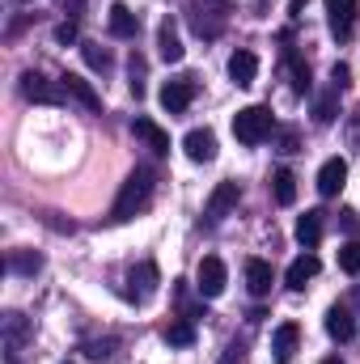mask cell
Instances as JSON below:
<instances>
[{
  "instance_id": "cell-1",
  "label": "cell",
  "mask_w": 360,
  "mask_h": 364,
  "mask_svg": "<svg viewBox=\"0 0 360 364\" xmlns=\"http://www.w3.org/2000/svg\"><path fill=\"white\" fill-rule=\"evenodd\" d=\"M153 186H157V174L149 170V166H140V170H132L127 182H123V191H119V199H115V208H110V220H132V216H140L149 203H153Z\"/></svg>"
},
{
  "instance_id": "cell-2",
  "label": "cell",
  "mask_w": 360,
  "mask_h": 364,
  "mask_svg": "<svg viewBox=\"0 0 360 364\" xmlns=\"http://www.w3.org/2000/svg\"><path fill=\"white\" fill-rule=\"evenodd\" d=\"M271 127H275V119H271L268 106H246V110L233 114V136L242 144H263L271 136Z\"/></svg>"
},
{
  "instance_id": "cell-3",
  "label": "cell",
  "mask_w": 360,
  "mask_h": 364,
  "mask_svg": "<svg viewBox=\"0 0 360 364\" xmlns=\"http://www.w3.org/2000/svg\"><path fill=\"white\" fill-rule=\"evenodd\" d=\"M21 97H26V102L55 106V102H60V97H68V93H64V85H51L43 73H34V68H30V73H21Z\"/></svg>"
},
{
  "instance_id": "cell-4",
  "label": "cell",
  "mask_w": 360,
  "mask_h": 364,
  "mask_svg": "<svg viewBox=\"0 0 360 364\" xmlns=\"http://www.w3.org/2000/svg\"><path fill=\"white\" fill-rule=\"evenodd\" d=\"M195 279H199V284H195V288H199V296H208V301H212V296H221V292H225L229 272H225V263H221L216 255H208V259L199 263V275H195Z\"/></svg>"
},
{
  "instance_id": "cell-5",
  "label": "cell",
  "mask_w": 360,
  "mask_h": 364,
  "mask_svg": "<svg viewBox=\"0 0 360 364\" xmlns=\"http://www.w3.org/2000/svg\"><path fill=\"white\" fill-rule=\"evenodd\" d=\"M327 4V21L335 38H352L356 30V0H322Z\"/></svg>"
},
{
  "instance_id": "cell-6",
  "label": "cell",
  "mask_w": 360,
  "mask_h": 364,
  "mask_svg": "<svg viewBox=\"0 0 360 364\" xmlns=\"http://www.w3.org/2000/svg\"><path fill=\"white\" fill-rule=\"evenodd\" d=\"M238 199H242L238 182H216V191L208 195V208H203V216H208V220H225V216L238 208Z\"/></svg>"
},
{
  "instance_id": "cell-7",
  "label": "cell",
  "mask_w": 360,
  "mask_h": 364,
  "mask_svg": "<svg viewBox=\"0 0 360 364\" xmlns=\"http://www.w3.org/2000/svg\"><path fill=\"white\" fill-rule=\"evenodd\" d=\"M191 97H195V77H179V81H166L162 85V106L170 114H182L191 106Z\"/></svg>"
},
{
  "instance_id": "cell-8",
  "label": "cell",
  "mask_w": 360,
  "mask_h": 364,
  "mask_svg": "<svg viewBox=\"0 0 360 364\" xmlns=\"http://www.w3.org/2000/svg\"><path fill=\"white\" fill-rule=\"evenodd\" d=\"M132 132H136V140H144L157 157H166V153H170V132H166V127H157L153 119L136 114V119H132Z\"/></svg>"
},
{
  "instance_id": "cell-9",
  "label": "cell",
  "mask_w": 360,
  "mask_h": 364,
  "mask_svg": "<svg viewBox=\"0 0 360 364\" xmlns=\"http://www.w3.org/2000/svg\"><path fill=\"white\" fill-rule=\"evenodd\" d=\"M182 153H186L191 161H199V166H203V161H212V157H216V136H212L208 127H195V132H186V136H182Z\"/></svg>"
},
{
  "instance_id": "cell-10",
  "label": "cell",
  "mask_w": 360,
  "mask_h": 364,
  "mask_svg": "<svg viewBox=\"0 0 360 364\" xmlns=\"http://www.w3.org/2000/svg\"><path fill=\"white\" fill-rule=\"evenodd\" d=\"M344 182H348V161H344V157H331V161L318 170V195H322V199H335V195L344 191Z\"/></svg>"
},
{
  "instance_id": "cell-11",
  "label": "cell",
  "mask_w": 360,
  "mask_h": 364,
  "mask_svg": "<svg viewBox=\"0 0 360 364\" xmlns=\"http://www.w3.org/2000/svg\"><path fill=\"white\" fill-rule=\"evenodd\" d=\"M60 85H64V93H68L73 102H81L85 110H102V93L93 90L81 73H64V77H60Z\"/></svg>"
},
{
  "instance_id": "cell-12",
  "label": "cell",
  "mask_w": 360,
  "mask_h": 364,
  "mask_svg": "<svg viewBox=\"0 0 360 364\" xmlns=\"http://www.w3.org/2000/svg\"><path fill=\"white\" fill-rule=\"evenodd\" d=\"M297 343H301L297 322H280V326H275V335H271V356H275V364L292 360V356H297Z\"/></svg>"
},
{
  "instance_id": "cell-13",
  "label": "cell",
  "mask_w": 360,
  "mask_h": 364,
  "mask_svg": "<svg viewBox=\"0 0 360 364\" xmlns=\"http://www.w3.org/2000/svg\"><path fill=\"white\" fill-rule=\"evenodd\" d=\"M322 272V263H318V255H301V259H292L288 263V272H284V284L292 288V292H301L314 275Z\"/></svg>"
},
{
  "instance_id": "cell-14",
  "label": "cell",
  "mask_w": 360,
  "mask_h": 364,
  "mask_svg": "<svg viewBox=\"0 0 360 364\" xmlns=\"http://www.w3.org/2000/svg\"><path fill=\"white\" fill-rule=\"evenodd\" d=\"M255 77H259V60H255V51H233L229 55V81L233 85H255Z\"/></svg>"
},
{
  "instance_id": "cell-15",
  "label": "cell",
  "mask_w": 360,
  "mask_h": 364,
  "mask_svg": "<svg viewBox=\"0 0 360 364\" xmlns=\"http://www.w3.org/2000/svg\"><path fill=\"white\" fill-rule=\"evenodd\" d=\"M327 335H331V339H339V343L356 339V318H352V309L331 305V309H327Z\"/></svg>"
},
{
  "instance_id": "cell-16",
  "label": "cell",
  "mask_w": 360,
  "mask_h": 364,
  "mask_svg": "<svg viewBox=\"0 0 360 364\" xmlns=\"http://www.w3.org/2000/svg\"><path fill=\"white\" fill-rule=\"evenodd\" d=\"M157 55L166 60V64H182V38L174 34V21H162V30H157Z\"/></svg>"
},
{
  "instance_id": "cell-17",
  "label": "cell",
  "mask_w": 360,
  "mask_h": 364,
  "mask_svg": "<svg viewBox=\"0 0 360 364\" xmlns=\"http://www.w3.org/2000/svg\"><path fill=\"white\" fill-rule=\"evenodd\" d=\"M110 34L115 38H136V30H140V21H136V13L127 9V4H110Z\"/></svg>"
},
{
  "instance_id": "cell-18",
  "label": "cell",
  "mask_w": 360,
  "mask_h": 364,
  "mask_svg": "<svg viewBox=\"0 0 360 364\" xmlns=\"http://www.w3.org/2000/svg\"><path fill=\"white\" fill-rule=\"evenodd\" d=\"M157 263H140V267H132V275H127V284H132V292L144 301V296H153L157 292Z\"/></svg>"
},
{
  "instance_id": "cell-19",
  "label": "cell",
  "mask_w": 360,
  "mask_h": 364,
  "mask_svg": "<svg viewBox=\"0 0 360 364\" xmlns=\"http://www.w3.org/2000/svg\"><path fill=\"white\" fill-rule=\"evenodd\" d=\"M271 263H263V259H250L246 263V288H250V296H268L271 292Z\"/></svg>"
},
{
  "instance_id": "cell-20",
  "label": "cell",
  "mask_w": 360,
  "mask_h": 364,
  "mask_svg": "<svg viewBox=\"0 0 360 364\" xmlns=\"http://www.w3.org/2000/svg\"><path fill=\"white\" fill-rule=\"evenodd\" d=\"M297 242H301L305 250H314V246L322 242V212H305V216L297 220Z\"/></svg>"
},
{
  "instance_id": "cell-21",
  "label": "cell",
  "mask_w": 360,
  "mask_h": 364,
  "mask_svg": "<svg viewBox=\"0 0 360 364\" xmlns=\"http://www.w3.org/2000/svg\"><path fill=\"white\" fill-rule=\"evenodd\" d=\"M271 195H275L280 208H288V203L297 199V174H292V170H275V174H271Z\"/></svg>"
},
{
  "instance_id": "cell-22",
  "label": "cell",
  "mask_w": 360,
  "mask_h": 364,
  "mask_svg": "<svg viewBox=\"0 0 360 364\" xmlns=\"http://www.w3.org/2000/svg\"><path fill=\"white\" fill-rule=\"evenodd\" d=\"M162 339H166L170 348H191V343H195V318H179V322H170V326L162 331Z\"/></svg>"
},
{
  "instance_id": "cell-23",
  "label": "cell",
  "mask_w": 360,
  "mask_h": 364,
  "mask_svg": "<svg viewBox=\"0 0 360 364\" xmlns=\"http://www.w3.org/2000/svg\"><path fill=\"white\" fill-rule=\"evenodd\" d=\"M335 114H339V90H331V93H322L318 102H314V119L327 127V123H335Z\"/></svg>"
},
{
  "instance_id": "cell-24",
  "label": "cell",
  "mask_w": 360,
  "mask_h": 364,
  "mask_svg": "<svg viewBox=\"0 0 360 364\" xmlns=\"http://www.w3.org/2000/svg\"><path fill=\"white\" fill-rule=\"evenodd\" d=\"M9 267L17 275H34L43 267V255H34V250H13V255H9Z\"/></svg>"
},
{
  "instance_id": "cell-25",
  "label": "cell",
  "mask_w": 360,
  "mask_h": 364,
  "mask_svg": "<svg viewBox=\"0 0 360 364\" xmlns=\"http://www.w3.org/2000/svg\"><path fill=\"white\" fill-rule=\"evenodd\" d=\"M4 339H9V352H17L26 343V318L21 314H4Z\"/></svg>"
},
{
  "instance_id": "cell-26",
  "label": "cell",
  "mask_w": 360,
  "mask_h": 364,
  "mask_svg": "<svg viewBox=\"0 0 360 364\" xmlns=\"http://www.w3.org/2000/svg\"><path fill=\"white\" fill-rule=\"evenodd\" d=\"M288 68H292V93H309V64H301L297 55H288Z\"/></svg>"
},
{
  "instance_id": "cell-27",
  "label": "cell",
  "mask_w": 360,
  "mask_h": 364,
  "mask_svg": "<svg viewBox=\"0 0 360 364\" xmlns=\"http://www.w3.org/2000/svg\"><path fill=\"white\" fill-rule=\"evenodd\" d=\"M339 267H344L348 275H360V242L339 246Z\"/></svg>"
},
{
  "instance_id": "cell-28",
  "label": "cell",
  "mask_w": 360,
  "mask_h": 364,
  "mask_svg": "<svg viewBox=\"0 0 360 364\" xmlns=\"http://www.w3.org/2000/svg\"><path fill=\"white\" fill-rule=\"evenodd\" d=\"M81 55H85V64H90V68H102V73L110 68V51H106V47H97V43H85V47H81Z\"/></svg>"
},
{
  "instance_id": "cell-29",
  "label": "cell",
  "mask_w": 360,
  "mask_h": 364,
  "mask_svg": "<svg viewBox=\"0 0 360 364\" xmlns=\"http://www.w3.org/2000/svg\"><path fill=\"white\" fill-rule=\"evenodd\" d=\"M81 352L90 360H110L115 356V339H97V343H81Z\"/></svg>"
},
{
  "instance_id": "cell-30",
  "label": "cell",
  "mask_w": 360,
  "mask_h": 364,
  "mask_svg": "<svg viewBox=\"0 0 360 364\" xmlns=\"http://www.w3.org/2000/svg\"><path fill=\"white\" fill-rule=\"evenodd\" d=\"M132 93H136V97L144 93V60H140V55H132Z\"/></svg>"
},
{
  "instance_id": "cell-31",
  "label": "cell",
  "mask_w": 360,
  "mask_h": 364,
  "mask_svg": "<svg viewBox=\"0 0 360 364\" xmlns=\"http://www.w3.org/2000/svg\"><path fill=\"white\" fill-rule=\"evenodd\" d=\"M55 43H77V21H64V26H55Z\"/></svg>"
},
{
  "instance_id": "cell-32",
  "label": "cell",
  "mask_w": 360,
  "mask_h": 364,
  "mask_svg": "<svg viewBox=\"0 0 360 364\" xmlns=\"http://www.w3.org/2000/svg\"><path fill=\"white\" fill-rule=\"evenodd\" d=\"M331 81H335V90H344V85L352 81V73H348V64H335V68H331Z\"/></svg>"
},
{
  "instance_id": "cell-33",
  "label": "cell",
  "mask_w": 360,
  "mask_h": 364,
  "mask_svg": "<svg viewBox=\"0 0 360 364\" xmlns=\"http://www.w3.org/2000/svg\"><path fill=\"white\" fill-rule=\"evenodd\" d=\"M280 153H297V132H284L280 136Z\"/></svg>"
},
{
  "instance_id": "cell-34",
  "label": "cell",
  "mask_w": 360,
  "mask_h": 364,
  "mask_svg": "<svg viewBox=\"0 0 360 364\" xmlns=\"http://www.w3.org/2000/svg\"><path fill=\"white\" fill-rule=\"evenodd\" d=\"M339 216H344V229H348V233H356V229H360V220H356V212H352V208H348V212H339Z\"/></svg>"
},
{
  "instance_id": "cell-35",
  "label": "cell",
  "mask_w": 360,
  "mask_h": 364,
  "mask_svg": "<svg viewBox=\"0 0 360 364\" xmlns=\"http://www.w3.org/2000/svg\"><path fill=\"white\" fill-rule=\"evenodd\" d=\"M288 13H292V17H301V13H305V0H292V4H288Z\"/></svg>"
},
{
  "instance_id": "cell-36",
  "label": "cell",
  "mask_w": 360,
  "mask_h": 364,
  "mask_svg": "<svg viewBox=\"0 0 360 364\" xmlns=\"http://www.w3.org/2000/svg\"><path fill=\"white\" fill-rule=\"evenodd\" d=\"M81 4L85 0H64V13H81Z\"/></svg>"
},
{
  "instance_id": "cell-37",
  "label": "cell",
  "mask_w": 360,
  "mask_h": 364,
  "mask_svg": "<svg viewBox=\"0 0 360 364\" xmlns=\"http://www.w3.org/2000/svg\"><path fill=\"white\" fill-rule=\"evenodd\" d=\"M221 364H238V348H229V356H225Z\"/></svg>"
},
{
  "instance_id": "cell-38",
  "label": "cell",
  "mask_w": 360,
  "mask_h": 364,
  "mask_svg": "<svg viewBox=\"0 0 360 364\" xmlns=\"http://www.w3.org/2000/svg\"><path fill=\"white\" fill-rule=\"evenodd\" d=\"M322 364H344V360H339V356H331V360H322Z\"/></svg>"
},
{
  "instance_id": "cell-39",
  "label": "cell",
  "mask_w": 360,
  "mask_h": 364,
  "mask_svg": "<svg viewBox=\"0 0 360 364\" xmlns=\"http://www.w3.org/2000/svg\"><path fill=\"white\" fill-rule=\"evenodd\" d=\"M17 4H26V0H17Z\"/></svg>"
}]
</instances>
